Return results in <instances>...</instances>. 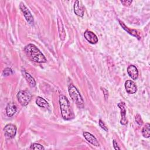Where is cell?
<instances>
[{"label": "cell", "instance_id": "6da1fadb", "mask_svg": "<svg viewBox=\"0 0 150 150\" xmlns=\"http://www.w3.org/2000/svg\"><path fill=\"white\" fill-rule=\"evenodd\" d=\"M25 51L32 61L40 63L46 62V57L35 45L28 44L25 47Z\"/></svg>", "mask_w": 150, "mask_h": 150}, {"label": "cell", "instance_id": "8992f818", "mask_svg": "<svg viewBox=\"0 0 150 150\" xmlns=\"http://www.w3.org/2000/svg\"><path fill=\"white\" fill-rule=\"evenodd\" d=\"M16 127L12 124H8L4 128L5 135L11 138H13L16 133Z\"/></svg>", "mask_w": 150, "mask_h": 150}, {"label": "cell", "instance_id": "cb8c5ba5", "mask_svg": "<svg viewBox=\"0 0 150 150\" xmlns=\"http://www.w3.org/2000/svg\"><path fill=\"white\" fill-rule=\"evenodd\" d=\"M113 145H114V148L115 149H120V148L118 147L115 140H113Z\"/></svg>", "mask_w": 150, "mask_h": 150}, {"label": "cell", "instance_id": "44dd1931", "mask_svg": "<svg viewBox=\"0 0 150 150\" xmlns=\"http://www.w3.org/2000/svg\"><path fill=\"white\" fill-rule=\"evenodd\" d=\"M135 121L137 122V123L139 125H142L143 124V121L141 118V117L139 114H137L135 116Z\"/></svg>", "mask_w": 150, "mask_h": 150}, {"label": "cell", "instance_id": "e0dca14e", "mask_svg": "<svg viewBox=\"0 0 150 150\" xmlns=\"http://www.w3.org/2000/svg\"><path fill=\"white\" fill-rule=\"evenodd\" d=\"M36 103L38 105H39L40 107H43V108H48L49 107L48 103L44 98H43L41 97H38L36 98Z\"/></svg>", "mask_w": 150, "mask_h": 150}, {"label": "cell", "instance_id": "ffe728a7", "mask_svg": "<svg viewBox=\"0 0 150 150\" xmlns=\"http://www.w3.org/2000/svg\"><path fill=\"white\" fill-rule=\"evenodd\" d=\"M12 74H13V71L11 68H9V67L5 68L3 71V74L4 76H9Z\"/></svg>", "mask_w": 150, "mask_h": 150}, {"label": "cell", "instance_id": "9c48e42d", "mask_svg": "<svg viewBox=\"0 0 150 150\" xmlns=\"http://www.w3.org/2000/svg\"><path fill=\"white\" fill-rule=\"evenodd\" d=\"M125 87L126 91L129 94H134L137 90L136 84L132 80H127L125 83Z\"/></svg>", "mask_w": 150, "mask_h": 150}, {"label": "cell", "instance_id": "9a60e30c", "mask_svg": "<svg viewBox=\"0 0 150 150\" xmlns=\"http://www.w3.org/2000/svg\"><path fill=\"white\" fill-rule=\"evenodd\" d=\"M22 73H23L25 78L26 79L27 82L28 83L29 86L31 87H35V84H36V82H35V80H34V79L29 73H28L25 70H22Z\"/></svg>", "mask_w": 150, "mask_h": 150}, {"label": "cell", "instance_id": "ac0fdd59", "mask_svg": "<svg viewBox=\"0 0 150 150\" xmlns=\"http://www.w3.org/2000/svg\"><path fill=\"white\" fill-rule=\"evenodd\" d=\"M149 128H150V125L149 123H146L145 125L143 127L142 130V135L145 137V138H149L150 136L149 134Z\"/></svg>", "mask_w": 150, "mask_h": 150}, {"label": "cell", "instance_id": "ba28073f", "mask_svg": "<svg viewBox=\"0 0 150 150\" xmlns=\"http://www.w3.org/2000/svg\"><path fill=\"white\" fill-rule=\"evenodd\" d=\"M74 12L76 15L81 17L83 16L84 9L81 1H75L74 4Z\"/></svg>", "mask_w": 150, "mask_h": 150}, {"label": "cell", "instance_id": "277c9868", "mask_svg": "<svg viewBox=\"0 0 150 150\" xmlns=\"http://www.w3.org/2000/svg\"><path fill=\"white\" fill-rule=\"evenodd\" d=\"M16 97L21 105L22 106H26L30 101L32 96L28 91L21 90L18 93Z\"/></svg>", "mask_w": 150, "mask_h": 150}, {"label": "cell", "instance_id": "7402d4cb", "mask_svg": "<svg viewBox=\"0 0 150 150\" xmlns=\"http://www.w3.org/2000/svg\"><path fill=\"white\" fill-rule=\"evenodd\" d=\"M99 125H100V127L102 129H103L105 130V131H108V128H107V126L105 125V123H104L101 119L99 120Z\"/></svg>", "mask_w": 150, "mask_h": 150}, {"label": "cell", "instance_id": "d6986e66", "mask_svg": "<svg viewBox=\"0 0 150 150\" xmlns=\"http://www.w3.org/2000/svg\"><path fill=\"white\" fill-rule=\"evenodd\" d=\"M30 149H44L45 148L42 145H40L39 144L33 143L30 145Z\"/></svg>", "mask_w": 150, "mask_h": 150}, {"label": "cell", "instance_id": "52a82bcc", "mask_svg": "<svg viewBox=\"0 0 150 150\" xmlns=\"http://www.w3.org/2000/svg\"><path fill=\"white\" fill-rule=\"evenodd\" d=\"M85 39L91 44H96L98 42V38L97 36L91 31L86 30L84 33Z\"/></svg>", "mask_w": 150, "mask_h": 150}, {"label": "cell", "instance_id": "2e32d148", "mask_svg": "<svg viewBox=\"0 0 150 150\" xmlns=\"http://www.w3.org/2000/svg\"><path fill=\"white\" fill-rule=\"evenodd\" d=\"M119 22H120V25L122 26V28L125 30H126L128 33H129V34L132 35V36H134L137 38L138 39H140V36H139V33H138V31H137V30H134V29L130 30V29H129V28H128V27H127V26L125 25V24H124L122 22L119 21Z\"/></svg>", "mask_w": 150, "mask_h": 150}, {"label": "cell", "instance_id": "d4e9b609", "mask_svg": "<svg viewBox=\"0 0 150 150\" xmlns=\"http://www.w3.org/2000/svg\"><path fill=\"white\" fill-rule=\"evenodd\" d=\"M102 90L103 91V92H104V96L105 98V99H107V97H108V91H107V90H106L105 88H102Z\"/></svg>", "mask_w": 150, "mask_h": 150}, {"label": "cell", "instance_id": "4fadbf2b", "mask_svg": "<svg viewBox=\"0 0 150 150\" xmlns=\"http://www.w3.org/2000/svg\"><path fill=\"white\" fill-rule=\"evenodd\" d=\"M17 111V107L15 103H8L6 107V115L11 117H12Z\"/></svg>", "mask_w": 150, "mask_h": 150}, {"label": "cell", "instance_id": "3957f363", "mask_svg": "<svg viewBox=\"0 0 150 150\" xmlns=\"http://www.w3.org/2000/svg\"><path fill=\"white\" fill-rule=\"evenodd\" d=\"M69 93L72 100L76 104V105L79 107L80 108L83 107L84 106L83 99L80 93L77 89V88L74 87L73 84H70L69 86Z\"/></svg>", "mask_w": 150, "mask_h": 150}, {"label": "cell", "instance_id": "7c38bea8", "mask_svg": "<svg viewBox=\"0 0 150 150\" xmlns=\"http://www.w3.org/2000/svg\"><path fill=\"white\" fill-rule=\"evenodd\" d=\"M127 72L129 77L133 80H137L138 77V71L137 68L134 65H130L127 68Z\"/></svg>", "mask_w": 150, "mask_h": 150}, {"label": "cell", "instance_id": "603a6c76", "mask_svg": "<svg viewBox=\"0 0 150 150\" xmlns=\"http://www.w3.org/2000/svg\"><path fill=\"white\" fill-rule=\"evenodd\" d=\"M132 2V1H121V2L125 6H129Z\"/></svg>", "mask_w": 150, "mask_h": 150}, {"label": "cell", "instance_id": "8fae6325", "mask_svg": "<svg viewBox=\"0 0 150 150\" xmlns=\"http://www.w3.org/2000/svg\"><path fill=\"white\" fill-rule=\"evenodd\" d=\"M118 106L121 110V118L120 120V123L122 125H126L127 124V120L126 118V110L125 108V104L124 102H121L118 104Z\"/></svg>", "mask_w": 150, "mask_h": 150}, {"label": "cell", "instance_id": "7a4b0ae2", "mask_svg": "<svg viewBox=\"0 0 150 150\" xmlns=\"http://www.w3.org/2000/svg\"><path fill=\"white\" fill-rule=\"evenodd\" d=\"M59 104L61 114L63 118L65 120H69L74 118V115L70 108L68 99L63 95L59 97Z\"/></svg>", "mask_w": 150, "mask_h": 150}, {"label": "cell", "instance_id": "30bf717a", "mask_svg": "<svg viewBox=\"0 0 150 150\" xmlns=\"http://www.w3.org/2000/svg\"><path fill=\"white\" fill-rule=\"evenodd\" d=\"M83 135L84 136V137L85 138V139L90 144H91L92 145L96 146H98L100 145L97 139H96V138L92 135L91 134H90V132H83Z\"/></svg>", "mask_w": 150, "mask_h": 150}, {"label": "cell", "instance_id": "5bb4252c", "mask_svg": "<svg viewBox=\"0 0 150 150\" xmlns=\"http://www.w3.org/2000/svg\"><path fill=\"white\" fill-rule=\"evenodd\" d=\"M57 23H58V27H59V34L60 40H64L66 37V33L64 30V28L63 27V25L62 23V20L60 18L57 19Z\"/></svg>", "mask_w": 150, "mask_h": 150}, {"label": "cell", "instance_id": "5b68a950", "mask_svg": "<svg viewBox=\"0 0 150 150\" xmlns=\"http://www.w3.org/2000/svg\"><path fill=\"white\" fill-rule=\"evenodd\" d=\"M20 9H21L22 12L23 13V15L26 20V21L30 24V25H33L34 23V19L33 17L29 10V9L25 5V4L23 2H21L20 5H19Z\"/></svg>", "mask_w": 150, "mask_h": 150}]
</instances>
